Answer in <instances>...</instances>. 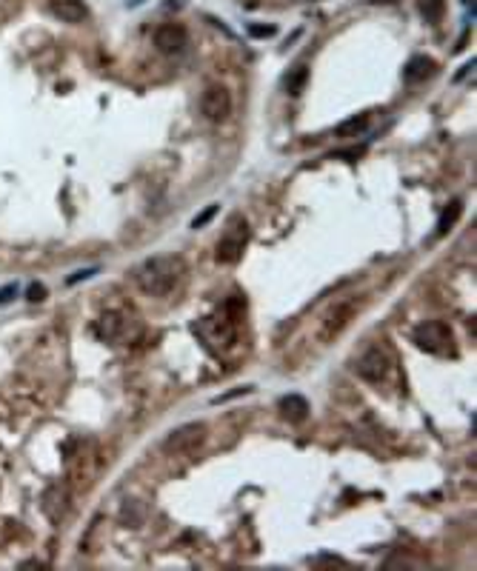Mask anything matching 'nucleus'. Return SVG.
Returning <instances> with one entry per match:
<instances>
[{
    "label": "nucleus",
    "instance_id": "1",
    "mask_svg": "<svg viewBox=\"0 0 477 571\" xmlns=\"http://www.w3.org/2000/svg\"><path fill=\"white\" fill-rule=\"evenodd\" d=\"M183 274H186V263L177 254H158L138 269V286L149 298H166L180 283Z\"/></svg>",
    "mask_w": 477,
    "mask_h": 571
},
{
    "label": "nucleus",
    "instance_id": "2",
    "mask_svg": "<svg viewBox=\"0 0 477 571\" xmlns=\"http://www.w3.org/2000/svg\"><path fill=\"white\" fill-rule=\"evenodd\" d=\"M246 243H249V223H246L243 214H232V218L226 220V229H223V237L218 243V252H215L218 263H223V266L237 263L243 257Z\"/></svg>",
    "mask_w": 477,
    "mask_h": 571
},
{
    "label": "nucleus",
    "instance_id": "3",
    "mask_svg": "<svg viewBox=\"0 0 477 571\" xmlns=\"http://www.w3.org/2000/svg\"><path fill=\"white\" fill-rule=\"evenodd\" d=\"M355 372H358V377L366 380V383H375V386L383 383V380L389 377V372H391V354H389V348H386V346H369V348L358 357Z\"/></svg>",
    "mask_w": 477,
    "mask_h": 571
},
{
    "label": "nucleus",
    "instance_id": "4",
    "mask_svg": "<svg viewBox=\"0 0 477 571\" xmlns=\"http://www.w3.org/2000/svg\"><path fill=\"white\" fill-rule=\"evenodd\" d=\"M415 343L429 354H454L452 329L443 320H426L415 329Z\"/></svg>",
    "mask_w": 477,
    "mask_h": 571
},
{
    "label": "nucleus",
    "instance_id": "5",
    "mask_svg": "<svg viewBox=\"0 0 477 571\" xmlns=\"http://www.w3.org/2000/svg\"><path fill=\"white\" fill-rule=\"evenodd\" d=\"M72 509V494L66 483H52L40 494V512L49 517V523H60Z\"/></svg>",
    "mask_w": 477,
    "mask_h": 571
},
{
    "label": "nucleus",
    "instance_id": "6",
    "mask_svg": "<svg viewBox=\"0 0 477 571\" xmlns=\"http://www.w3.org/2000/svg\"><path fill=\"white\" fill-rule=\"evenodd\" d=\"M200 112H203V117L212 120V123H223L232 114V95H229V89L220 86V83L209 86L206 92H203V98H200Z\"/></svg>",
    "mask_w": 477,
    "mask_h": 571
},
{
    "label": "nucleus",
    "instance_id": "7",
    "mask_svg": "<svg viewBox=\"0 0 477 571\" xmlns=\"http://www.w3.org/2000/svg\"><path fill=\"white\" fill-rule=\"evenodd\" d=\"M355 309H358L355 300H343V303L331 306V309L326 312V317L320 320V331H317L320 343H329V340H334L340 331H343V329L349 326V320L355 317Z\"/></svg>",
    "mask_w": 477,
    "mask_h": 571
},
{
    "label": "nucleus",
    "instance_id": "8",
    "mask_svg": "<svg viewBox=\"0 0 477 571\" xmlns=\"http://www.w3.org/2000/svg\"><path fill=\"white\" fill-rule=\"evenodd\" d=\"M203 440H206V425L203 423H186V425L175 428V432L166 437L163 449L175 452V454H183V452H194Z\"/></svg>",
    "mask_w": 477,
    "mask_h": 571
},
{
    "label": "nucleus",
    "instance_id": "9",
    "mask_svg": "<svg viewBox=\"0 0 477 571\" xmlns=\"http://www.w3.org/2000/svg\"><path fill=\"white\" fill-rule=\"evenodd\" d=\"M155 46H158L160 54H166V57H177V54L186 52V46H189V35H186L183 26L166 23V26H160V29L155 32Z\"/></svg>",
    "mask_w": 477,
    "mask_h": 571
},
{
    "label": "nucleus",
    "instance_id": "10",
    "mask_svg": "<svg viewBox=\"0 0 477 571\" xmlns=\"http://www.w3.org/2000/svg\"><path fill=\"white\" fill-rule=\"evenodd\" d=\"M49 6H52V12H54L60 20H66V23H81V20L89 15L83 0H49Z\"/></svg>",
    "mask_w": 477,
    "mask_h": 571
},
{
    "label": "nucleus",
    "instance_id": "11",
    "mask_svg": "<svg viewBox=\"0 0 477 571\" xmlns=\"http://www.w3.org/2000/svg\"><path fill=\"white\" fill-rule=\"evenodd\" d=\"M437 66H435V60L432 57H426V54H418V57H412L406 63V69H403V81L406 83H420V81H426L432 71H435Z\"/></svg>",
    "mask_w": 477,
    "mask_h": 571
},
{
    "label": "nucleus",
    "instance_id": "12",
    "mask_svg": "<svg viewBox=\"0 0 477 571\" xmlns=\"http://www.w3.org/2000/svg\"><path fill=\"white\" fill-rule=\"evenodd\" d=\"M123 329H126V320H123L117 312H106V314L98 320V326H95L98 337H100V340H106V343L120 340V337H123Z\"/></svg>",
    "mask_w": 477,
    "mask_h": 571
},
{
    "label": "nucleus",
    "instance_id": "13",
    "mask_svg": "<svg viewBox=\"0 0 477 571\" xmlns=\"http://www.w3.org/2000/svg\"><path fill=\"white\" fill-rule=\"evenodd\" d=\"M281 414L289 423H303L309 417V400L300 394H286V397H281Z\"/></svg>",
    "mask_w": 477,
    "mask_h": 571
},
{
    "label": "nucleus",
    "instance_id": "14",
    "mask_svg": "<svg viewBox=\"0 0 477 571\" xmlns=\"http://www.w3.org/2000/svg\"><path fill=\"white\" fill-rule=\"evenodd\" d=\"M366 126H369V114H355V117H349L343 123H337L334 134L337 137H358V134L366 131Z\"/></svg>",
    "mask_w": 477,
    "mask_h": 571
},
{
    "label": "nucleus",
    "instance_id": "15",
    "mask_svg": "<svg viewBox=\"0 0 477 571\" xmlns=\"http://www.w3.org/2000/svg\"><path fill=\"white\" fill-rule=\"evenodd\" d=\"M460 211H463V203H460V200H452V203H449V208L440 214V220H437V232H435L437 237H443V235H446V232L454 226V220L460 218Z\"/></svg>",
    "mask_w": 477,
    "mask_h": 571
},
{
    "label": "nucleus",
    "instance_id": "16",
    "mask_svg": "<svg viewBox=\"0 0 477 571\" xmlns=\"http://www.w3.org/2000/svg\"><path fill=\"white\" fill-rule=\"evenodd\" d=\"M418 9H420V15L426 18V23H440L443 20V12H446V4L443 0H420L418 4Z\"/></svg>",
    "mask_w": 477,
    "mask_h": 571
},
{
    "label": "nucleus",
    "instance_id": "17",
    "mask_svg": "<svg viewBox=\"0 0 477 571\" xmlns=\"http://www.w3.org/2000/svg\"><path fill=\"white\" fill-rule=\"evenodd\" d=\"M306 81H309V71L303 69V66H298V71L292 78H286V92L289 95H300L303 92V86H306Z\"/></svg>",
    "mask_w": 477,
    "mask_h": 571
},
{
    "label": "nucleus",
    "instance_id": "18",
    "mask_svg": "<svg viewBox=\"0 0 477 571\" xmlns=\"http://www.w3.org/2000/svg\"><path fill=\"white\" fill-rule=\"evenodd\" d=\"M215 214H218V206H206V208H203L197 218L192 220V229H203V226H206V223L215 218Z\"/></svg>",
    "mask_w": 477,
    "mask_h": 571
},
{
    "label": "nucleus",
    "instance_id": "19",
    "mask_svg": "<svg viewBox=\"0 0 477 571\" xmlns=\"http://www.w3.org/2000/svg\"><path fill=\"white\" fill-rule=\"evenodd\" d=\"M249 35H252V37H275L278 29H275V26H263V23H252V26H249Z\"/></svg>",
    "mask_w": 477,
    "mask_h": 571
},
{
    "label": "nucleus",
    "instance_id": "20",
    "mask_svg": "<svg viewBox=\"0 0 477 571\" xmlns=\"http://www.w3.org/2000/svg\"><path fill=\"white\" fill-rule=\"evenodd\" d=\"M26 298H29L32 303H40V300H46V286H43V283H32L29 289H26Z\"/></svg>",
    "mask_w": 477,
    "mask_h": 571
},
{
    "label": "nucleus",
    "instance_id": "21",
    "mask_svg": "<svg viewBox=\"0 0 477 571\" xmlns=\"http://www.w3.org/2000/svg\"><path fill=\"white\" fill-rule=\"evenodd\" d=\"M363 155V149L360 146H355V149H340V152H334L331 158H349V160H358Z\"/></svg>",
    "mask_w": 477,
    "mask_h": 571
},
{
    "label": "nucleus",
    "instance_id": "22",
    "mask_svg": "<svg viewBox=\"0 0 477 571\" xmlns=\"http://www.w3.org/2000/svg\"><path fill=\"white\" fill-rule=\"evenodd\" d=\"M15 295H18V286H6V289H0V306L9 303Z\"/></svg>",
    "mask_w": 477,
    "mask_h": 571
},
{
    "label": "nucleus",
    "instance_id": "23",
    "mask_svg": "<svg viewBox=\"0 0 477 571\" xmlns=\"http://www.w3.org/2000/svg\"><path fill=\"white\" fill-rule=\"evenodd\" d=\"M92 274H98V269H83V271H78L69 283H78V280H86V277H92Z\"/></svg>",
    "mask_w": 477,
    "mask_h": 571
},
{
    "label": "nucleus",
    "instance_id": "24",
    "mask_svg": "<svg viewBox=\"0 0 477 571\" xmlns=\"http://www.w3.org/2000/svg\"><path fill=\"white\" fill-rule=\"evenodd\" d=\"M369 4H397V0H369Z\"/></svg>",
    "mask_w": 477,
    "mask_h": 571
}]
</instances>
